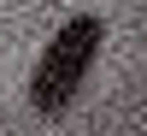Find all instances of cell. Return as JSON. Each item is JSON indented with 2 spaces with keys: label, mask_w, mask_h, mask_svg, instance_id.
<instances>
[{
  "label": "cell",
  "mask_w": 147,
  "mask_h": 136,
  "mask_svg": "<svg viewBox=\"0 0 147 136\" xmlns=\"http://www.w3.org/2000/svg\"><path fill=\"white\" fill-rule=\"evenodd\" d=\"M100 42H106V24H100V18H65V24L53 30L47 53L35 59V71H30V107H35L41 118L71 113V101L82 95V77L94 71Z\"/></svg>",
  "instance_id": "1"
}]
</instances>
